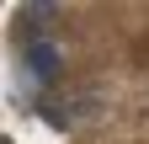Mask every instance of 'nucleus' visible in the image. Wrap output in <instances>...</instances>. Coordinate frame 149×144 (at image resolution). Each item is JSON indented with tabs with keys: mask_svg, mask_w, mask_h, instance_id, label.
<instances>
[{
	"mask_svg": "<svg viewBox=\"0 0 149 144\" xmlns=\"http://www.w3.org/2000/svg\"><path fill=\"white\" fill-rule=\"evenodd\" d=\"M22 59H27V75H32V80H53V75H59V48H53L48 38H43V43H27Z\"/></svg>",
	"mask_w": 149,
	"mask_h": 144,
	"instance_id": "f257e3e1",
	"label": "nucleus"
}]
</instances>
